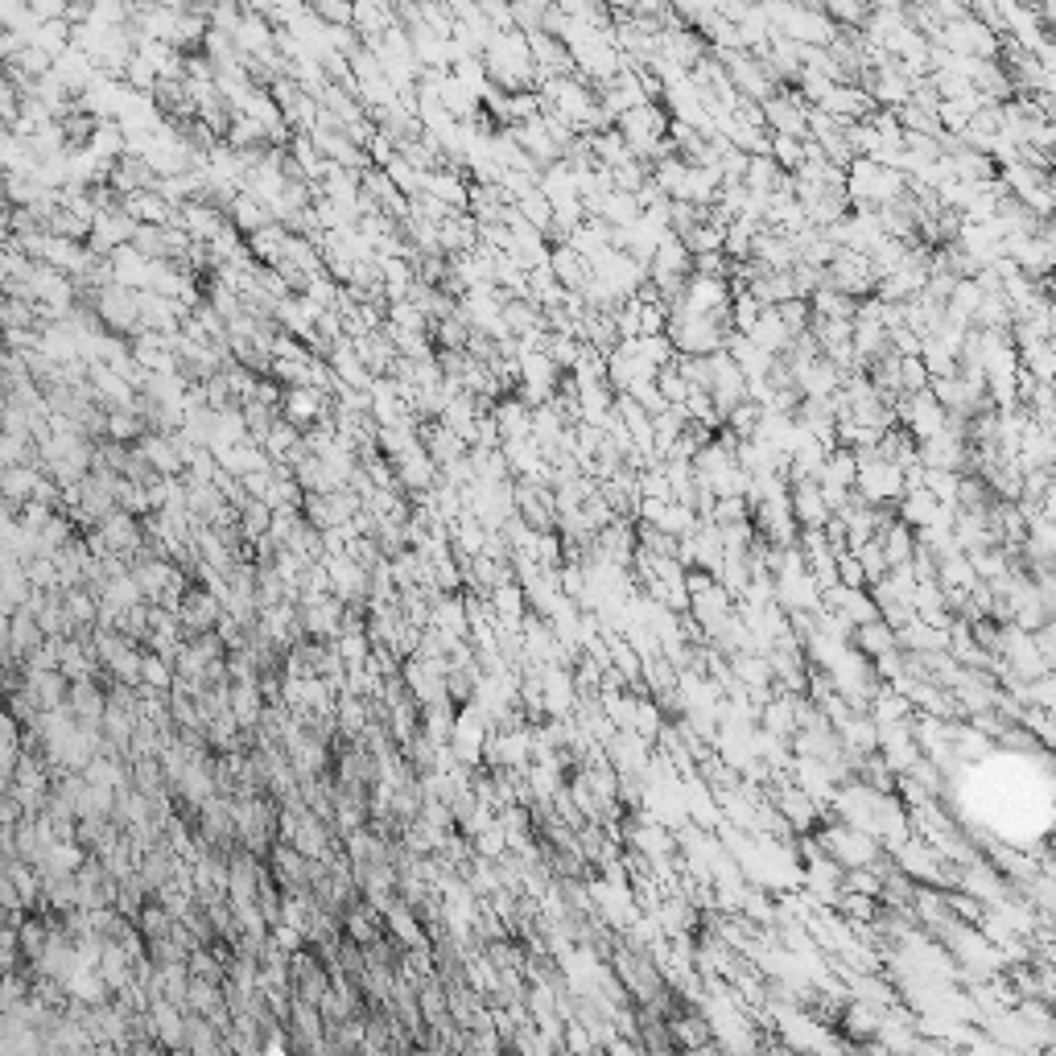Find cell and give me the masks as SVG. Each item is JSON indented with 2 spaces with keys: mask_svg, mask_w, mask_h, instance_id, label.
<instances>
[{
  "mask_svg": "<svg viewBox=\"0 0 1056 1056\" xmlns=\"http://www.w3.org/2000/svg\"><path fill=\"white\" fill-rule=\"evenodd\" d=\"M132 248L149 260H169V244H166V227H137V240Z\"/></svg>",
  "mask_w": 1056,
  "mask_h": 1056,
  "instance_id": "35",
  "label": "cell"
},
{
  "mask_svg": "<svg viewBox=\"0 0 1056 1056\" xmlns=\"http://www.w3.org/2000/svg\"><path fill=\"white\" fill-rule=\"evenodd\" d=\"M487 537H491V533H487L471 512H466L459 524H450V545H454V557H459V561H471V557L487 554Z\"/></svg>",
  "mask_w": 1056,
  "mask_h": 1056,
  "instance_id": "21",
  "label": "cell"
},
{
  "mask_svg": "<svg viewBox=\"0 0 1056 1056\" xmlns=\"http://www.w3.org/2000/svg\"><path fill=\"white\" fill-rule=\"evenodd\" d=\"M41 483H46V466H9V471L0 475V496H4V508L21 512V503L34 500Z\"/></svg>",
  "mask_w": 1056,
  "mask_h": 1056,
  "instance_id": "13",
  "label": "cell"
},
{
  "mask_svg": "<svg viewBox=\"0 0 1056 1056\" xmlns=\"http://www.w3.org/2000/svg\"><path fill=\"white\" fill-rule=\"evenodd\" d=\"M392 466H396V483H401L405 496H413V491H429V487H438V479H442V471H438V463L429 459V450L422 442L408 446L405 454H401Z\"/></svg>",
  "mask_w": 1056,
  "mask_h": 1056,
  "instance_id": "8",
  "label": "cell"
},
{
  "mask_svg": "<svg viewBox=\"0 0 1056 1056\" xmlns=\"http://www.w3.org/2000/svg\"><path fill=\"white\" fill-rule=\"evenodd\" d=\"M331 368H334V376L347 384V389H355V392H371V376L368 371V364H364V355H359V347H355L352 339H343V343H334V352H331Z\"/></svg>",
  "mask_w": 1056,
  "mask_h": 1056,
  "instance_id": "16",
  "label": "cell"
},
{
  "mask_svg": "<svg viewBox=\"0 0 1056 1056\" xmlns=\"http://www.w3.org/2000/svg\"><path fill=\"white\" fill-rule=\"evenodd\" d=\"M821 842H826L830 858L842 863V867H871V858H875L871 834H863V830H854V826H834L830 834H821Z\"/></svg>",
  "mask_w": 1056,
  "mask_h": 1056,
  "instance_id": "7",
  "label": "cell"
},
{
  "mask_svg": "<svg viewBox=\"0 0 1056 1056\" xmlns=\"http://www.w3.org/2000/svg\"><path fill=\"white\" fill-rule=\"evenodd\" d=\"M145 434H149V429H145V422H141L137 413H108V442L137 446Z\"/></svg>",
  "mask_w": 1056,
  "mask_h": 1056,
  "instance_id": "31",
  "label": "cell"
},
{
  "mask_svg": "<svg viewBox=\"0 0 1056 1056\" xmlns=\"http://www.w3.org/2000/svg\"><path fill=\"white\" fill-rule=\"evenodd\" d=\"M273 92V99H277L281 116H285V124L294 132H315L318 129V99L306 87H297V79H289V74H281L277 83L269 87Z\"/></svg>",
  "mask_w": 1056,
  "mask_h": 1056,
  "instance_id": "5",
  "label": "cell"
},
{
  "mask_svg": "<svg viewBox=\"0 0 1056 1056\" xmlns=\"http://www.w3.org/2000/svg\"><path fill=\"white\" fill-rule=\"evenodd\" d=\"M99 157V162H120L124 153H129V137H124V129L116 124V120H99V129H95V137H92V145H87Z\"/></svg>",
  "mask_w": 1056,
  "mask_h": 1056,
  "instance_id": "24",
  "label": "cell"
},
{
  "mask_svg": "<svg viewBox=\"0 0 1056 1056\" xmlns=\"http://www.w3.org/2000/svg\"><path fill=\"white\" fill-rule=\"evenodd\" d=\"M763 120H768V132L772 137H797V141H809V104L800 99L797 87H784L776 92L768 104H763Z\"/></svg>",
  "mask_w": 1056,
  "mask_h": 1056,
  "instance_id": "4",
  "label": "cell"
},
{
  "mask_svg": "<svg viewBox=\"0 0 1056 1056\" xmlns=\"http://www.w3.org/2000/svg\"><path fill=\"white\" fill-rule=\"evenodd\" d=\"M315 9V17L322 21V25H331V29H355V4H343V0H318V4H310Z\"/></svg>",
  "mask_w": 1056,
  "mask_h": 1056,
  "instance_id": "34",
  "label": "cell"
},
{
  "mask_svg": "<svg viewBox=\"0 0 1056 1056\" xmlns=\"http://www.w3.org/2000/svg\"><path fill=\"white\" fill-rule=\"evenodd\" d=\"M838 586H846V591H863V586H871V582H867V570H863V561H858L854 554L838 557Z\"/></svg>",
  "mask_w": 1056,
  "mask_h": 1056,
  "instance_id": "37",
  "label": "cell"
},
{
  "mask_svg": "<svg viewBox=\"0 0 1056 1056\" xmlns=\"http://www.w3.org/2000/svg\"><path fill=\"white\" fill-rule=\"evenodd\" d=\"M871 508H900V500L909 496V471L895 463H867L858 466V487H854Z\"/></svg>",
  "mask_w": 1056,
  "mask_h": 1056,
  "instance_id": "2",
  "label": "cell"
},
{
  "mask_svg": "<svg viewBox=\"0 0 1056 1056\" xmlns=\"http://www.w3.org/2000/svg\"><path fill=\"white\" fill-rule=\"evenodd\" d=\"M471 178L459 174V169H434L426 178V190L422 194H434L438 203H446L450 211H466L471 206Z\"/></svg>",
  "mask_w": 1056,
  "mask_h": 1056,
  "instance_id": "15",
  "label": "cell"
},
{
  "mask_svg": "<svg viewBox=\"0 0 1056 1056\" xmlns=\"http://www.w3.org/2000/svg\"><path fill=\"white\" fill-rule=\"evenodd\" d=\"M219 466H223V471H232L236 479H248V475H260V471H269V466H273V459L264 454V446L240 442V446H232V450H223V454H219Z\"/></svg>",
  "mask_w": 1056,
  "mask_h": 1056,
  "instance_id": "18",
  "label": "cell"
},
{
  "mask_svg": "<svg viewBox=\"0 0 1056 1056\" xmlns=\"http://www.w3.org/2000/svg\"><path fill=\"white\" fill-rule=\"evenodd\" d=\"M240 533H244V541H252L257 545L260 537H269L273 533V508L269 503H260V500H248L240 508Z\"/></svg>",
  "mask_w": 1056,
  "mask_h": 1056,
  "instance_id": "27",
  "label": "cell"
},
{
  "mask_svg": "<svg viewBox=\"0 0 1056 1056\" xmlns=\"http://www.w3.org/2000/svg\"><path fill=\"white\" fill-rule=\"evenodd\" d=\"M895 422H900V429H909L912 438H916V446H921V442H933L949 426V413L941 408V401L933 392H912V396H900Z\"/></svg>",
  "mask_w": 1056,
  "mask_h": 1056,
  "instance_id": "3",
  "label": "cell"
},
{
  "mask_svg": "<svg viewBox=\"0 0 1056 1056\" xmlns=\"http://www.w3.org/2000/svg\"><path fill=\"white\" fill-rule=\"evenodd\" d=\"M760 422H763V408L756 405V401H743L739 408H731V413H726L723 426L731 429L739 442H751V438L760 434Z\"/></svg>",
  "mask_w": 1056,
  "mask_h": 1056,
  "instance_id": "28",
  "label": "cell"
},
{
  "mask_svg": "<svg viewBox=\"0 0 1056 1056\" xmlns=\"http://www.w3.org/2000/svg\"><path fill=\"white\" fill-rule=\"evenodd\" d=\"M549 264H554V273H557V281H561V289H570V294H582V289L591 285V264L578 257L570 244H566V248H554Z\"/></svg>",
  "mask_w": 1056,
  "mask_h": 1056,
  "instance_id": "20",
  "label": "cell"
},
{
  "mask_svg": "<svg viewBox=\"0 0 1056 1056\" xmlns=\"http://www.w3.org/2000/svg\"><path fill=\"white\" fill-rule=\"evenodd\" d=\"M99 533H104V541H108L111 554H120V557H129V561H132V554L145 545V520L132 517V512H124V508H116V512H111V517L99 524Z\"/></svg>",
  "mask_w": 1056,
  "mask_h": 1056,
  "instance_id": "10",
  "label": "cell"
},
{
  "mask_svg": "<svg viewBox=\"0 0 1056 1056\" xmlns=\"http://www.w3.org/2000/svg\"><path fill=\"white\" fill-rule=\"evenodd\" d=\"M297 450H306V434L297 426H289L285 417H277V426L269 429V438H264V454L273 463H294Z\"/></svg>",
  "mask_w": 1056,
  "mask_h": 1056,
  "instance_id": "22",
  "label": "cell"
},
{
  "mask_svg": "<svg viewBox=\"0 0 1056 1056\" xmlns=\"http://www.w3.org/2000/svg\"><path fill=\"white\" fill-rule=\"evenodd\" d=\"M788 503H793V520L800 529H826L830 524V503H826V491L817 479H797L788 483Z\"/></svg>",
  "mask_w": 1056,
  "mask_h": 1056,
  "instance_id": "6",
  "label": "cell"
},
{
  "mask_svg": "<svg viewBox=\"0 0 1056 1056\" xmlns=\"http://www.w3.org/2000/svg\"><path fill=\"white\" fill-rule=\"evenodd\" d=\"M111 273H116V285L145 294L149 285H153V260L141 257L132 244H124V248H116V252H111Z\"/></svg>",
  "mask_w": 1056,
  "mask_h": 1056,
  "instance_id": "14",
  "label": "cell"
},
{
  "mask_svg": "<svg viewBox=\"0 0 1056 1056\" xmlns=\"http://www.w3.org/2000/svg\"><path fill=\"white\" fill-rule=\"evenodd\" d=\"M747 339H751L760 352L776 355V359H780V355H788V347L797 343V339H793V331L784 327V318H780L776 306H768V310H763L760 322H756V331L747 334Z\"/></svg>",
  "mask_w": 1056,
  "mask_h": 1056,
  "instance_id": "17",
  "label": "cell"
},
{
  "mask_svg": "<svg viewBox=\"0 0 1056 1056\" xmlns=\"http://www.w3.org/2000/svg\"><path fill=\"white\" fill-rule=\"evenodd\" d=\"M496 422L503 429V442L508 438H533V408L524 405L520 396H503L496 405Z\"/></svg>",
  "mask_w": 1056,
  "mask_h": 1056,
  "instance_id": "23",
  "label": "cell"
},
{
  "mask_svg": "<svg viewBox=\"0 0 1056 1056\" xmlns=\"http://www.w3.org/2000/svg\"><path fill=\"white\" fill-rule=\"evenodd\" d=\"M517 211H520V215H524V219H529V223H533V227H537L541 236H545V232L554 227V203H549V199H545L541 190H533L529 199H520Z\"/></svg>",
  "mask_w": 1056,
  "mask_h": 1056,
  "instance_id": "33",
  "label": "cell"
},
{
  "mask_svg": "<svg viewBox=\"0 0 1056 1056\" xmlns=\"http://www.w3.org/2000/svg\"><path fill=\"white\" fill-rule=\"evenodd\" d=\"M582 352H586V343H582V339H570V334H549V343H545V355H549L566 376L578 368Z\"/></svg>",
  "mask_w": 1056,
  "mask_h": 1056,
  "instance_id": "29",
  "label": "cell"
},
{
  "mask_svg": "<svg viewBox=\"0 0 1056 1056\" xmlns=\"http://www.w3.org/2000/svg\"><path fill=\"white\" fill-rule=\"evenodd\" d=\"M681 244L689 248V257H710V252H723L726 248V227H719V223H698L693 232H686L681 236Z\"/></svg>",
  "mask_w": 1056,
  "mask_h": 1056,
  "instance_id": "25",
  "label": "cell"
},
{
  "mask_svg": "<svg viewBox=\"0 0 1056 1056\" xmlns=\"http://www.w3.org/2000/svg\"><path fill=\"white\" fill-rule=\"evenodd\" d=\"M846 194H851L854 211H883L909 194V178L900 169L879 166L871 157H858L846 169Z\"/></svg>",
  "mask_w": 1056,
  "mask_h": 1056,
  "instance_id": "1",
  "label": "cell"
},
{
  "mask_svg": "<svg viewBox=\"0 0 1056 1056\" xmlns=\"http://www.w3.org/2000/svg\"><path fill=\"white\" fill-rule=\"evenodd\" d=\"M656 389H661V396H665L668 405H677V408L686 405V401H689V392H693V389H689V384H686V376H681V371L673 368V364H668V368L661 371V376H656Z\"/></svg>",
  "mask_w": 1056,
  "mask_h": 1056,
  "instance_id": "36",
  "label": "cell"
},
{
  "mask_svg": "<svg viewBox=\"0 0 1056 1056\" xmlns=\"http://www.w3.org/2000/svg\"><path fill=\"white\" fill-rule=\"evenodd\" d=\"M598 219H607L612 227H631V223L644 219V206H640V199H636V194L615 190L612 199L603 203V215H598Z\"/></svg>",
  "mask_w": 1056,
  "mask_h": 1056,
  "instance_id": "26",
  "label": "cell"
},
{
  "mask_svg": "<svg viewBox=\"0 0 1056 1056\" xmlns=\"http://www.w3.org/2000/svg\"><path fill=\"white\" fill-rule=\"evenodd\" d=\"M364 190H368L371 203L380 206V211H384L389 219L408 223V215H413V203H408L405 194L396 190V182H392L384 169H368V174H364Z\"/></svg>",
  "mask_w": 1056,
  "mask_h": 1056,
  "instance_id": "12",
  "label": "cell"
},
{
  "mask_svg": "<svg viewBox=\"0 0 1056 1056\" xmlns=\"http://www.w3.org/2000/svg\"><path fill=\"white\" fill-rule=\"evenodd\" d=\"M471 327H466L463 318H446V322H438V331H434V347L438 352H466V343H471Z\"/></svg>",
  "mask_w": 1056,
  "mask_h": 1056,
  "instance_id": "32",
  "label": "cell"
},
{
  "mask_svg": "<svg viewBox=\"0 0 1056 1056\" xmlns=\"http://www.w3.org/2000/svg\"><path fill=\"white\" fill-rule=\"evenodd\" d=\"M772 162H776L784 174H800L809 153H805V141L797 137H772Z\"/></svg>",
  "mask_w": 1056,
  "mask_h": 1056,
  "instance_id": "30",
  "label": "cell"
},
{
  "mask_svg": "<svg viewBox=\"0 0 1056 1056\" xmlns=\"http://www.w3.org/2000/svg\"><path fill=\"white\" fill-rule=\"evenodd\" d=\"M157 174H153V166H149L145 157H132V153H124L116 166H111V190L120 194V199H129V194H145V190H157Z\"/></svg>",
  "mask_w": 1056,
  "mask_h": 1056,
  "instance_id": "11",
  "label": "cell"
},
{
  "mask_svg": "<svg viewBox=\"0 0 1056 1056\" xmlns=\"http://www.w3.org/2000/svg\"><path fill=\"white\" fill-rule=\"evenodd\" d=\"M132 240H137V223L116 206V211H99V215H95L87 248H92L95 257H111L116 248H124V244H132Z\"/></svg>",
  "mask_w": 1056,
  "mask_h": 1056,
  "instance_id": "9",
  "label": "cell"
},
{
  "mask_svg": "<svg viewBox=\"0 0 1056 1056\" xmlns=\"http://www.w3.org/2000/svg\"><path fill=\"white\" fill-rule=\"evenodd\" d=\"M227 219H232V227L240 232L244 240H248V236H257V232H264L269 223H277L269 206L260 203V199H252V194H244V190H240V199L232 203V211H227Z\"/></svg>",
  "mask_w": 1056,
  "mask_h": 1056,
  "instance_id": "19",
  "label": "cell"
}]
</instances>
